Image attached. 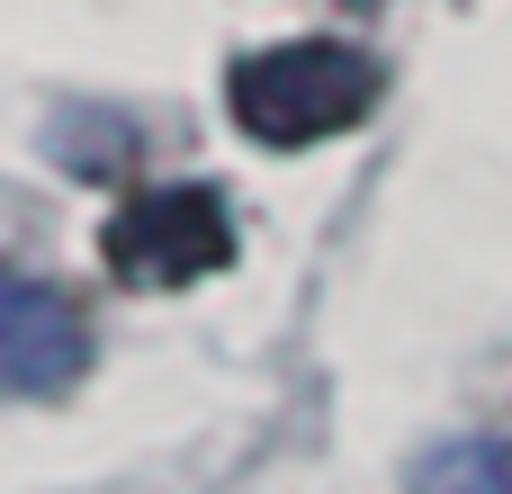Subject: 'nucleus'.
<instances>
[{
	"label": "nucleus",
	"instance_id": "obj_1",
	"mask_svg": "<svg viewBox=\"0 0 512 494\" xmlns=\"http://www.w3.org/2000/svg\"><path fill=\"white\" fill-rule=\"evenodd\" d=\"M378 108V63L342 36H297L234 63V117L261 144H324Z\"/></svg>",
	"mask_w": 512,
	"mask_h": 494
},
{
	"label": "nucleus",
	"instance_id": "obj_3",
	"mask_svg": "<svg viewBox=\"0 0 512 494\" xmlns=\"http://www.w3.org/2000/svg\"><path fill=\"white\" fill-rule=\"evenodd\" d=\"M81 360H90L81 306L54 297L45 279H9V297H0V378L18 396H54V387L81 378Z\"/></svg>",
	"mask_w": 512,
	"mask_h": 494
},
{
	"label": "nucleus",
	"instance_id": "obj_4",
	"mask_svg": "<svg viewBox=\"0 0 512 494\" xmlns=\"http://www.w3.org/2000/svg\"><path fill=\"white\" fill-rule=\"evenodd\" d=\"M414 494H512V441H450L414 468Z\"/></svg>",
	"mask_w": 512,
	"mask_h": 494
},
{
	"label": "nucleus",
	"instance_id": "obj_2",
	"mask_svg": "<svg viewBox=\"0 0 512 494\" xmlns=\"http://www.w3.org/2000/svg\"><path fill=\"white\" fill-rule=\"evenodd\" d=\"M234 261V216L216 189H153L108 225V270L126 288H189Z\"/></svg>",
	"mask_w": 512,
	"mask_h": 494
}]
</instances>
